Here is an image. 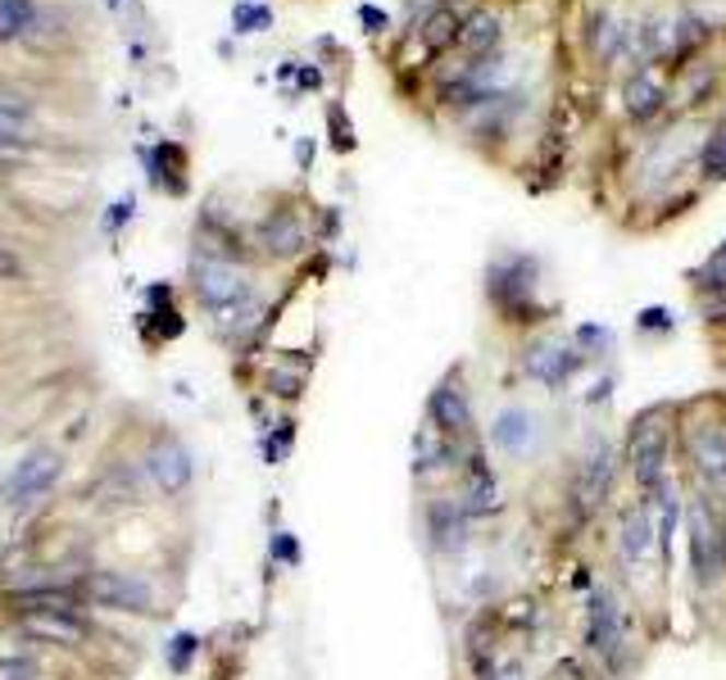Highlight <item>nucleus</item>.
Here are the masks:
<instances>
[{"label":"nucleus","mask_w":726,"mask_h":680,"mask_svg":"<svg viewBox=\"0 0 726 680\" xmlns=\"http://www.w3.org/2000/svg\"><path fill=\"white\" fill-rule=\"evenodd\" d=\"M672 413L668 409H645L635 413L627 426V472L631 481L641 485L645 494H654L663 481H668V458H672Z\"/></svg>","instance_id":"1"},{"label":"nucleus","mask_w":726,"mask_h":680,"mask_svg":"<svg viewBox=\"0 0 726 680\" xmlns=\"http://www.w3.org/2000/svg\"><path fill=\"white\" fill-rule=\"evenodd\" d=\"M686 549H690V581L694 590H713L726 576V517L713 494H694L686 508Z\"/></svg>","instance_id":"2"},{"label":"nucleus","mask_w":726,"mask_h":680,"mask_svg":"<svg viewBox=\"0 0 726 680\" xmlns=\"http://www.w3.org/2000/svg\"><path fill=\"white\" fill-rule=\"evenodd\" d=\"M681 449L694 481H700L713 500H726V422L700 418V422H681Z\"/></svg>","instance_id":"3"},{"label":"nucleus","mask_w":726,"mask_h":680,"mask_svg":"<svg viewBox=\"0 0 726 680\" xmlns=\"http://www.w3.org/2000/svg\"><path fill=\"white\" fill-rule=\"evenodd\" d=\"M191 291H196V300L209 308V314H219V308L255 295V282H250V272L241 268L236 259H227V255H196Z\"/></svg>","instance_id":"4"},{"label":"nucleus","mask_w":726,"mask_h":680,"mask_svg":"<svg viewBox=\"0 0 726 680\" xmlns=\"http://www.w3.org/2000/svg\"><path fill=\"white\" fill-rule=\"evenodd\" d=\"M531 291H536V259L513 255V259L491 263V272H487V295H491V304L500 308L508 323H527V314L536 308V304H531Z\"/></svg>","instance_id":"5"},{"label":"nucleus","mask_w":726,"mask_h":680,"mask_svg":"<svg viewBox=\"0 0 726 680\" xmlns=\"http://www.w3.org/2000/svg\"><path fill=\"white\" fill-rule=\"evenodd\" d=\"M472 527H477V517L464 508L459 494H441V500L422 508V536H428L432 553H441V559L464 553L472 544Z\"/></svg>","instance_id":"6"},{"label":"nucleus","mask_w":726,"mask_h":680,"mask_svg":"<svg viewBox=\"0 0 726 680\" xmlns=\"http://www.w3.org/2000/svg\"><path fill=\"white\" fill-rule=\"evenodd\" d=\"M622 644H627V622L613 590H590L586 599V648L604 667H622Z\"/></svg>","instance_id":"7"},{"label":"nucleus","mask_w":726,"mask_h":680,"mask_svg":"<svg viewBox=\"0 0 726 680\" xmlns=\"http://www.w3.org/2000/svg\"><path fill=\"white\" fill-rule=\"evenodd\" d=\"M409 458H413V481H432V477H445L464 462V441H454L432 418H422L413 441H409Z\"/></svg>","instance_id":"8"},{"label":"nucleus","mask_w":726,"mask_h":680,"mask_svg":"<svg viewBox=\"0 0 726 680\" xmlns=\"http://www.w3.org/2000/svg\"><path fill=\"white\" fill-rule=\"evenodd\" d=\"M82 595L101 608H114V612H155V590L137 576H124V572H91L82 581Z\"/></svg>","instance_id":"9"},{"label":"nucleus","mask_w":726,"mask_h":680,"mask_svg":"<svg viewBox=\"0 0 726 680\" xmlns=\"http://www.w3.org/2000/svg\"><path fill=\"white\" fill-rule=\"evenodd\" d=\"M613 477H618V454L613 445L595 436L586 458H582V468H577V485H572V500H577L586 513H595L604 500H609V490H613Z\"/></svg>","instance_id":"10"},{"label":"nucleus","mask_w":726,"mask_h":680,"mask_svg":"<svg viewBox=\"0 0 726 680\" xmlns=\"http://www.w3.org/2000/svg\"><path fill=\"white\" fill-rule=\"evenodd\" d=\"M618 553H622V563L635 567V572H645L654 567L658 559V521H654V504L641 500L627 517H622V527H618Z\"/></svg>","instance_id":"11"},{"label":"nucleus","mask_w":726,"mask_h":680,"mask_svg":"<svg viewBox=\"0 0 726 680\" xmlns=\"http://www.w3.org/2000/svg\"><path fill=\"white\" fill-rule=\"evenodd\" d=\"M428 418H432L441 431H449L454 441H472V431H477V422H472V399H468L459 373H449V377L436 382V390L428 395Z\"/></svg>","instance_id":"12"},{"label":"nucleus","mask_w":726,"mask_h":680,"mask_svg":"<svg viewBox=\"0 0 726 680\" xmlns=\"http://www.w3.org/2000/svg\"><path fill=\"white\" fill-rule=\"evenodd\" d=\"M65 477V458H59L55 449H37V454H27L23 462H19V472L10 477V490H5V500L14 504V508H23V504H37L42 494H50L55 490V481Z\"/></svg>","instance_id":"13"},{"label":"nucleus","mask_w":726,"mask_h":680,"mask_svg":"<svg viewBox=\"0 0 726 680\" xmlns=\"http://www.w3.org/2000/svg\"><path fill=\"white\" fill-rule=\"evenodd\" d=\"M577 367H582V350H572L567 340H554V336L536 340V345L523 354V373L540 386H550V390H559Z\"/></svg>","instance_id":"14"},{"label":"nucleus","mask_w":726,"mask_h":680,"mask_svg":"<svg viewBox=\"0 0 726 680\" xmlns=\"http://www.w3.org/2000/svg\"><path fill=\"white\" fill-rule=\"evenodd\" d=\"M145 472H150V481H155L164 494H182V490L191 485V477H196L191 449L182 445L177 436H160L155 445L145 449Z\"/></svg>","instance_id":"15"},{"label":"nucleus","mask_w":726,"mask_h":680,"mask_svg":"<svg viewBox=\"0 0 726 680\" xmlns=\"http://www.w3.org/2000/svg\"><path fill=\"white\" fill-rule=\"evenodd\" d=\"M259 250L268 259H295V255H305L309 250V227L300 223V213H291V209L268 213V219L259 223Z\"/></svg>","instance_id":"16"},{"label":"nucleus","mask_w":726,"mask_h":680,"mask_svg":"<svg viewBox=\"0 0 726 680\" xmlns=\"http://www.w3.org/2000/svg\"><path fill=\"white\" fill-rule=\"evenodd\" d=\"M491 441H495L500 454H508V458H531V449H536V441H540V422H536L531 409L508 405V409H500V418H495V426H491Z\"/></svg>","instance_id":"17"},{"label":"nucleus","mask_w":726,"mask_h":680,"mask_svg":"<svg viewBox=\"0 0 726 680\" xmlns=\"http://www.w3.org/2000/svg\"><path fill=\"white\" fill-rule=\"evenodd\" d=\"M459 500H464V508H468L472 517H495V513L504 508V490H500V481H495V472H491V462L481 458V454L468 458Z\"/></svg>","instance_id":"18"},{"label":"nucleus","mask_w":726,"mask_h":680,"mask_svg":"<svg viewBox=\"0 0 726 680\" xmlns=\"http://www.w3.org/2000/svg\"><path fill=\"white\" fill-rule=\"evenodd\" d=\"M19 631L33 640H46V644H59V648H78L86 640V626L78 622V612H23Z\"/></svg>","instance_id":"19"},{"label":"nucleus","mask_w":726,"mask_h":680,"mask_svg":"<svg viewBox=\"0 0 726 680\" xmlns=\"http://www.w3.org/2000/svg\"><path fill=\"white\" fill-rule=\"evenodd\" d=\"M141 160H145V168H150V181L155 187H164L168 196H182L187 191V154H182V145H173V141H160L155 150H141Z\"/></svg>","instance_id":"20"},{"label":"nucleus","mask_w":726,"mask_h":680,"mask_svg":"<svg viewBox=\"0 0 726 680\" xmlns=\"http://www.w3.org/2000/svg\"><path fill=\"white\" fill-rule=\"evenodd\" d=\"M10 603L19 612H78L82 595L69 590V585H33V590H14Z\"/></svg>","instance_id":"21"},{"label":"nucleus","mask_w":726,"mask_h":680,"mask_svg":"<svg viewBox=\"0 0 726 680\" xmlns=\"http://www.w3.org/2000/svg\"><path fill=\"white\" fill-rule=\"evenodd\" d=\"M622 109L631 114V118H654L658 109H663V86L649 78V73H635V78H627V86H622Z\"/></svg>","instance_id":"22"},{"label":"nucleus","mask_w":726,"mask_h":680,"mask_svg":"<svg viewBox=\"0 0 726 680\" xmlns=\"http://www.w3.org/2000/svg\"><path fill=\"white\" fill-rule=\"evenodd\" d=\"M259 314H264L259 295H246V300H236V304L219 308V314H209V318H214V331H219V336H241V331H250V327L259 323Z\"/></svg>","instance_id":"23"},{"label":"nucleus","mask_w":726,"mask_h":680,"mask_svg":"<svg viewBox=\"0 0 726 680\" xmlns=\"http://www.w3.org/2000/svg\"><path fill=\"white\" fill-rule=\"evenodd\" d=\"M459 46L468 55H491L500 46V19L495 14H472L464 23V33H459Z\"/></svg>","instance_id":"24"},{"label":"nucleus","mask_w":726,"mask_h":680,"mask_svg":"<svg viewBox=\"0 0 726 680\" xmlns=\"http://www.w3.org/2000/svg\"><path fill=\"white\" fill-rule=\"evenodd\" d=\"M291 445H295V418L272 422V426L264 431V436H259V454H264L268 468H278V462L291 454Z\"/></svg>","instance_id":"25"},{"label":"nucleus","mask_w":726,"mask_h":680,"mask_svg":"<svg viewBox=\"0 0 726 680\" xmlns=\"http://www.w3.org/2000/svg\"><path fill=\"white\" fill-rule=\"evenodd\" d=\"M459 33H464V23H459V14L454 10H432V19L422 23V42H428L432 50H441V46H454L459 42Z\"/></svg>","instance_id":"26"},{"label":"nucleus","mask_w":726,"mask_h":680,"mask_svg":"<svg viewBox=\"0 0 726 680\" xmlns=\"http://www.w3.org/2000/svg\"><path fill=\"white\" fill-rule=\"evenodd\" d=\"M196 654H200V635H196V631H177V635L164 644V663H168L173 676H187L191 663H196Z\"/></svg>","instance_id":"27"},{"label":"nucleus","mask_w":726,"mask_h":680,"mask_svg":"<svg viewBox=\"0 0 726 680\" xmlns=\"http://www.w3.org/2000/svg\"><path fill=\"white\" fill-rule=\"evenodd\" d=\"M272 27V10L255 5V0H236L232 5V33L236 37H250V33H268Z\"/></svg>","instance_id":"28"},{"label":"nucleus","mask_w":726,"mask_h":680,"mask_svg":"<svg viewBox=\"0 0 726 680\" xmlns=\"http://www.w3.org/2000/svg\"><path fill=\"white\" fill-rule=\"evenodd\" d=\"M33 23H37L33 0H23V5H10V0H0V42H14V37H23Z\"/></svg>","instance_id":"29"},{"label":"nucleus","mask_w":726,"mask_h":680,"mask_svg":"<svg viewBox=\"0 0 726 680\" xmlns=\"http://www.w3.org/2000/svg\"><path fill=\"white\" fill-rule=\"evenodd\" d=\"M700 168H704V177L726 181V122L704 141V150H700Z\"/></svg>","instance_id":"30"},{"label":"nucleus","mask_w":726,"mask_h":680,"mask_svg":"<svg viewBox=\"0 0 726 680\" xmlns=\"http://www.w3.org/2000/svg\"><path fill=\"white\" fill-rule=\"evenodd\" d=\"M327 132H331V150H341V154H350L359 141H354V128H350V114H346V105H331L327 109Z\"/></svg>","instance_id":"31"},{"label":"nucleus","mask_w":726,"mask_h":680,"mask_svg":"<svg viewBox=\"0 0 726 680\" xmlns=\"http://www.w3.org/2000/svg\"><path fill=\"white\" fill-rule=\"evenodd\" d=\"M268 553L278 567H300V559H305V549H300V540L291 531H272L268 536Z\"/></svg>","instance_id":"32"},{"label":"nucleus","mask_w":726,"mask_h":680,"mask_svg":"<svg viewBox=\"0 0 726 680\" xmlns=\"http://www.w3.org/2000/svg\"><path fill=\"white\" fill-rule=\"evenodd\" d=\"M264 386H268V395H278V399H300V395H305V377L286 373V367H272V373L264 377Z\"/></svg>","instance_id":"33"},{"label":"nucleus","mask_w":726,"mask_h":680,"mask_svg":"<svg viewBox=\"0 0 726 680\" xmlns=\"http://www.w3.org/2000/svg\"><path fill=\"white\" fill-rule=\"evenodd\" d=\"M27 128V105L14 96H0V137H23Z\"/></svg>","instance_id":"34"},{"label":"nucleus","mask_w":726,"mask_h":680,"mask_svg":"<svg viewBox=\"0 0 726 680\" xmlns=\"http://www.w3.org/2000/svg\"><path fill=\"white\" fill-rule=\"evenodd\" d=\"M132 213H137V200L132 196H124V200H114L109 209H105V219H101V227H105V236H118L128 223H132Z\"/></svg>","instance_id":"35"},{"label":"nucleus","mask_w":726,"mask_h":680,"mask_svg":"<svg viewBox=\"0 0 726 680\" xmlns=\"http://www.w3.org/2000/svg\"><path fill=\"white\" fill-rule=\"evenodd\" d=\"M704 42H709V23H704V19H694V14H690V19H681V33H677V55L686 59L694 46H704Z\"/></svg>","instance_id":"36"},{"label":"nucleus","mask_w":726,"mask_h":680,"mask_svg":"<svg viewBox=\"0 0 726 680\" xmlns=\"http://www.w3.org/2000/svg\"><path fill=\"white\" fill-rule=\"evenodd\" d=\"M42 667L33 658H0V680H37Z\"/></svg>","instance_id":"37"},{"label":"nucleus","mask_w":726,"mask_h":680,"mask_svg":"<svg viewBox=\"0 0 726 680\" xmlns=\"http://www.w3.org/2000/svg\"><path fill=\"white\" fill-rule=\"evenodd\" d=\"M609 331H604V327H577V345L582 350H590V354H604V350H609Z\"/></svg>","instance_id":"38"},{"label":"nucleus","mask_w":726,"mask_h":680,"mask_svg":"<svg viewBox=\"0 0 726 680\" xmlns=\"http://www.w3.org/2000/svg\"><path fill=\"white\" fill-rule=\"evenodd\" d=\"M641 331H672V308H641Z\"/></svg>","instance_id":"39"},{"label":"nucleus","mask_w":726,"mask_h":680,"mask_svg":"<svg viewBox=\"0 0 726 680\" xmlns=\"http://www.w3.org/2000/svg\"><path fill=\"white\" fill-rule=\"evenodd\" d=\"M23 160H27L23 137H0V164H23Z\"/></svg>","instance_id":"40"},{"label":"nucleus","mask_w":726,"mask_h":680,"mask_svg":"<svg viewBox=\"0 0 726 680\" xmlns=\"http://www.w3.org/2000/svg\"><path fill=\"white\" fill-rule=\"evenodd\" d=\"M359 19H363V27H368V33H386V10H377V5H359Z\"/></svg>","instance_id":"41"},{"label":"nucleus","mask_w":726,"mask_h":680,"mask_svg":"<svg viewBox=\"0 0 726 680\" xmlns=\"http://www.w3.org/2000/svg\"><path fill=\"white\" fill-rule=\"evenodd\" d=\"M14 277H23V263L0 245V282H14Z\"/></svg>","instance_id":"42"},{"label":"nucleus","mask_w":726,"mask_h":680,"mask_svg":"<svg viewBox=\"0 0 726 680\" xmlns=\"http://www.w3.org/2000/svg\"><path fill=\"white\" fill-rule=\"evenodd\" d=\"M609 386H613L609 377H604V382H595V390L586 395V405H604V399H609Z\"/></svg>","instance_id":"43"},{"label":"nucleus","mask_w":726,"mask_h":680,"mask_svg":"<svg viewBox=\"0 0 726 680\" xmlns=\"http://www.w3.org/2000/svg\"><path fill=\"white\" fill-rule=\"evenodd\" d=\"M295 160H300V168H309V164H314V145L300 141V145H295Z\"/></svg>","instance_id":"44"},{"label":"nucleus","mask_w":726,"mask_h":680,"mask_svg":"<svg viewBox=\"0 0 726 680\" xmlns=\"http://www.w3.org/2000/svg\"><path fill=\"white\" fill-rule=\"evenodd\" d=\"M323 78H318V69H300V86H318Z\"/></svg>","instance_id":"45"},{"label":"nucleus","mask_w":726,"mask_h":680,"mask_svg":"<svg viewBox=\"0 0 726 680\" xmlns=\"http://www.w3.org/2000/svg\"><path fill=\"white\" fill-rule=\"evenodd\" d=\"M101 5H105V10H118V5H124V0H101Z\"/></svg>","instance_id":"46"}]
</instances>
